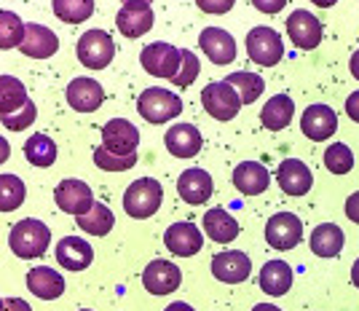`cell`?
Masks as SVG:
<instances>
[{
  "label": "cell",
  "mask_w": 359,
  "mask_h": 311,
  "mask_svg": "<svg viewBox=\"0 0 359 311\" xmlns=\"http://www.w3.org/2000/svg\"><path fill=\"white\" fill-rule=\"evenodd\" d=\"M123 3H129V0H123ZM142 3H153V0H142Z\"/></svg>",
  "instance_id": "f5cc1de1"
},
{
  "label": "cell",
  "mask_w": 359,
  "mask_h": 311,
  "mask_svg": "<svg viewBox=\"0 0 359 311\" xmlns=\"http://www.w3.org/2000/svg\"><path fill=\"white\" fill-rule=\"evenodd\" d=\"M198 73H201L198 57H196L194 51H188V48H180V70L175 73L172 84L180 86V89H185V86H191L196 78H198Z\"/></svg>",
  "instance_id": "f35d334b"
},
{
  "label": "cell",
  "mask_w": 359,
  "mask_h": 311,
  "mask_svg": "<svg viewBox=\"0 0 359 311\" xmlns=\"http://www.w3.org/2000/svg\"><path fill=\"white\" fill-rule=\"evenodd\" d=\"M247 54L255 65L260 67H273L285 57V44L282 35L273 27H252L247 32Z\"/></svg>",
  "instance_id": "5b68a950"
},
{
  "label": "cell",
  "mask_w": 359,
  "mask_h": 311,
  "mask_svg": "<svg viewBox=\"0 0 359 311\" xmlns=\"http://www.w3.org/2000/svg\"><path fill=\"white\" fill-rule=\"evenodd\" d=\"M201 105H204V110L210 113L212 119L217 121L236 119L241 110L239 94H236V89L231 84H225V81H212V84H207L204 91H201Z\"/></svg>",
  "instance_id": "8992f818"
},
{
  "label": "cell",
  "mask_w": 359,
  "mask_h": 311,
  "mask_svg": "<svg viewBox=\"0 0 359 311\" xmlns=\"http://www.w3.org/2000/svg\"><path fill=\"white\" fill-rule=\"evenodd\" d=\"M303 239V220L295 212H276L266 223V241L273 250H295Z\"/></svg>",
  "instance_id": "52a82bcc"
},
{
  "label": "cell",
  "mask_w": 359,
  "mask_h": 311,
  "mask_svg": "<svg viewBox=\"0 0 359 311\" xmlns=\"http://www.w3.org/2000/svg\"><path fill=\"white\" fill-rule=\"evenodd\" d=\"M54 201H57V207L62 212H67V215H83L86 209L94 204V193L91 188L83 183V180H62L60 185H57V191H54Z\"/></svg>",
  "instance_id": "9a60e30c"
},
{
  "label": "cell",
  "mask_w": 359,
  "mask_h": 311,
  "mask_svg": "<svg viewBox=\"0 0 359 311\" xmlns=\"http://www.w3.org/2000/svg\"><path fill=\"white\" fill-rule=\"evenodd\" d=\"M19 51L25 57H30V60H48V57H54L60 51V38L46 25L30 22V25H25V38L19 44Z\"/></svg>",
  "instance_id": "30bf717a"
},
{
  "label": "cell",
  "mask_w": 359,
  "mask_h": 311,
  "mask_svg": "<svg viewBox=\"0 0 359 311\" xmlns=\"http://www.w3.org/2000/svg\"><path fill=\"white\" fill-rule=\"evenodd\" d=\"M346 113H348V119L359 124V91L354 94H348V100H346Z\"/></svg>",
  "instance_id": "ee69618b"
},
{
  "label": "cell",
  "mask_w": 359,
  "mask_h": 311,
  "mask_svg": "<svg viewBox=\"0 0 359 311\" xmlns=\"http://www.w3.org/2000/svg\"><path fill=\"white\" fill-rule=\"evenodd\" d=\"M0 309H3V298H0Z\"/></svg>",
  "instance_id": "db71d44e"
},
{
  "label": "cell",
  "mask_w": 359,
  "mask_h": 311,
  "mask_svg": "<svg viewBox=\"0 0 359 311\" xmlns=\"http://www.w3.org/2000/svg\"><path fill=\"white\" fill-rule=\"evenodd\" d=\"M75 223H78L81 231H86V234H91V237H105V234L113 231V225H116V215L110 212V207L100 204V201H94L83 215L75 218Z\"/></svg>",
  "instance_id": "f546056e"
},
{
  "label": "cell",
  "mask_w": 359,
  "mask_h": 311,
  "mask_svg": "<svg viewBox=\"0 0 359 311\" xmlns=\"http://www.w3.org/2000/svg\"><path fill=\"white\" fill-rule=\"evenodd\" d=\"M257 282H260V290L269 293V296H287L290 287H292V266L287 260H269L266 266L260 268Z\"/></svg>",
  "instance_id": "83f0119b"
},
{
  "label": "cell",
  "mask_w": 359,
  "mask_h": 311,
  "mask_svg": "<svg viewBox=\"0 0 359 311\" xmlns=\"http://www.w3.org/2000/svg\"><path fill=\"white\" fill-rule=\"evenodd\" d=\"M344 231L335 223H322L311 231V252L319 258H335L344 250Z\"/></svg>",
  "instance_id": "f1b7e54d"
},
{
  "label": "cell",
  "mask_w": 359,
  "mask_h": 311,
  "mask_svg": "<svg viewBox=\"0 0 359 311\" xmlns=\"http://www.w3.org/2000/svg\"><path fill=\"white\" fill-rule=\"evenodd\" d=\"M295 116V102L290 94H273L269 102L263 105L260 110V124L269 129V132H282L292 124Z\"/></svg>",
  "instance_id": "d4e9b609"
},
{
  "label": "cell",
  "mask_w": 359,
  "mask_h": 311,
  "mask_svg": "<svg viewBox=\"0 0 359 311\" xmlns=\"http://www.w3.org/2000/svg\"><path fill=\"white\" fill-rule=\"evenodd\" d=\"M287 35H290V41L298 48L314 51L316 46L322 44V22L311 11L298 8L295 14H290V19H287Z\"/></svg>",
  "instance_id": "8fae6325"
},
{
  "label": "cell",
  "mask_w": 359,
  "mask_h": 311,
  "mask_svg": "<svg viewBox=\"0 0 359 311\" xmlns=\"http://www.w3.org/2000/svg\"><path fill=\"white\" fill-rule=\"evenodd\" d=\"M54 14L67 25H81L94 14V0H54Z\"/></svg>",
  "instance_id": "e575fe53"
},
{
  "label": "cell",
  "mask_w": 359,
  "mask_h": 311,
  "mask_svg": "<svg viewBox=\"0 0 359 311\" xmlns=\"http://www.w3.org/2000/svg\"><path fill=\"white\" fill-rule=\"evenodd\" d=\"M75 54L83 67L89 70H102L116 57V44L105 30H86L75 46Z\"/></svg>",
  "instance_id": "277c9868"
},
{
  "label": "cell",
  "mask_w": 359,
  "mask_h": 311,
  "mask_svg": "<svg viewBox=\"0 0 359 311\" xmlns=\"http://www.w3.org/2000/svg\"><path fill=\"white\" fill-rule=\"evenodd\" d=\"M142 284L150 296H169L182 284V271L169 260H153L145 266Z\"/></svg>",
  "instance_id": "2e32d148"
},
{
  "label": "cell",
  "mask_w": 359,
  "mask_h": 311,
  "mask_svg": "<svg viewBox=\"0 0 359 311\" xmlns=\"http://www.w3.org/2000/svg\"><path fill=\"white\" fill-rule=\"evenodd\" d=\"M166 311H196L194 306H188L185 300H177V303H172V306H166Z\"/></svg>",
  "instance_id": "c3c4849f"
},
{
  "label": "cell",
  "mask_w": 359,
  "mask_h": 311,
  "mask_svg": "<svg viewBox=\"0 0 359 311\" xmlns=\"http://www.w3.org/2000/svg\"><path fill=\"white\" fill-rule=\"evenodd\" d=\"M137 145H140V129L132 121L110 119L102 126V148L126 156V153H137Z\"/></svg>",
  "instance_id": "ac0fdd59"
},
{
  "label": "cell",
  "mask_w": 359,
  "mask_h": 311,
  "mask_svg": "<svg viewBox=\"0 0 359 311\" xmlns=\"http://www.w3.org/2000/svg\"><path fill=\"white\" fill-rule=\"evenodd\" d=\"M156 16H153V8L150 3H142V0H129L123 3V8L116 16V27L123 38H140L153 27Z\"/></svg>",
  "instance_id": "7c38bea8"
},
{
  "label": "cell",
  "mask_w": 359,
  "mask_h": 311,
  "mask_svg": "<svg viewBox=\"0 0 359 311\" xmlns=\"http://www.w3.org/2000/svg\"><path fill=\"white\" fill-rule=\"evenodd\" d=\"M25 38V22L14 11H0V48H16Z\"/></svg>",
  "instance_id": "d590c367"
},
{
  "label": "cell",
  "mask_w": 359,
  "mask_h": 311,
  "mask_svg": "<svg viewBox=\"0 0 359 311\" xmlns=\"http://www.w3.org/2000/svg\"><path fill=\"white\" fill-rule=\"evenodd\" d=\"M212 188H215V185H212L210 172H204V169H198V166H194V169H185V172L177 178L180 199H182L185 204H194V207L204 204V201L210 199Z\"/></svg>",
  "instance_id": "7402d4cb"
},
{
  "label": "cell",
  "mask_w": 359,
  "mask_h": 311,
  "mask_svg": "<svg viewBox=\"0 0 359 311\" xmlns=\"http://www.w3.org/2000/svg\"><path fill=\"white\" fill-rule=\"evenodd\" d=\"M94 260V250L89 241H83L81 237H65L57 244V263L67 271H83L91 266Z\"/></svg>",
  "instance_id": "cb8c5ba5"
},
{
  "label": "cell",
  "mask_w": 359,
  "mask_h": 311,
  "mask_svg": "<svg viewBox=\"0 0 359 311\" xmlns=\"http://www.w3.org/2000/svg\"><path fill=\"white\" fill-rule=\"evenodd\" d=\"M250 274H252V260L247 252L225 250L212 258V277L223 284H239L250 279Z\"/></svg>",
  "instance_id": "9c48e42d"
},
{
  "label": "cell",
  "mask_w": 359,
  "mask_h": 311,
  "mask_svg": "<svg viewBox=\"0 0 359 311\" xmlns=\"http://www.w3.org/2000/svg\"><path fill=\"white\" fill-rule=\"evenodd\" d=\"M140 62L145 67V73L156 75V78H175V73L180 70V48L164 41H156L142 48Z\"/></svg>",
  "instance_id": "ba28073f"
},
{
  "label": "cell",
  "mask_w": 359,
  "mask_h": 311,
  "mask_svg": "<svg viewBox=\"0 0 359 311\" xmlns=\"http://www.w3.org/2000/svg\"><path fill=\"white\" fill-rule=\"evenodd\" d=\"M351 284L359 290V258L354 260V266H351Z\"/></svg>",
  "instance_id": "681fc988"
},
{
  "label": "cell",
  "mask_w": 359,
  "mask_h": 311,
  "mask_svg": "<svg viewBox=\"0 0 359 311\" xmlns=\"http://www.w3.org/2000/svg\"><path fill=\"white\" fill-rule=\"evenodd\" d=\"M348 70H351V75H354V78H359V48L351 54V60H348Z\"/></svg>",
  "instance_id": "7dc6e473"
},
{
  "label": "cell",
  "mask_w": 359,
  "mask_h": 311,
  "mask_svg": "<svg viewBox=\"0 0 359 311\" xmlns=\"http://www.w3.org/2000/svg\"><path fill=\"white\" fill-rule=\"evenodd\" d=\"M0 311H32V309L30 303L22 300V298H8V300H3V309Z\"/></svg>",
  "instance_id": "f6af8a7d"
},
{
  "label": "cell",
  "mask_w": 359,
  "mask_h": 311,
  "mask_svg": "<svg viewBox=\"0 0 359 311\" xmlns=\"http://www.w3.org/2000/svg\"><path fill=\"white\" fill-rule=\"evenodd\" d=\"M27 188L16 175H0V212H14L25 204Z\"/></svg>",
  "instance_id": "836d02e7"
},
{
  "label": "cell",
  "mask_w": 359,
  "mask_h": 311,
  "mask_svg": "<svg viewBox=\"0 0 359 311\" xmlns=\"http://www.w3.org/2000/svg\"><path fill=\"white\" fill-rule=\"evenodd\" d=\"M137 113L148 124H166V121L177 119L182 113V100H180L175 91H166V89H145L140 97H137Z\"/></svg>",
  "instance_id": "3957f363"
},
{
  "label": "cell",
  "mask_w": 359,
  "mask_h": 311,
  "mask_svg": "<svg viewBox=\"0 0 359 311\" xmlns=\"http://www.w3.org/2000/svg\"><path fill=\"white\" fill-rule=\"evenodd\" d=\"M35 116H38V107H35V102H32V100H27V102L22 105L19 110L0 116V121H3V126H6V129H11V132H25L27 126H32Z\"/></svg>",
  "instance_id": "ab89813d"
},
{
  "label": "cell",
  "mask_w": 359,
  "mask_h": 311,
  "mask_svg": "<svg viewBox=\"0 0 359 311\" xmlns=\"http://www.w3.org/2000/svg\"><path fill=\"white\" fill-rule=\"evenodd\" d=\"M81 311H91V309H81Z\"/></svg>",
  "instance_id": "11a10c76"
},
{
  "label": "cell",
  "mask_w": 359,
  "mask_h": 311,
  "mask_svg": "<svg viewBox=\"0 0 359 311\" xmlns=\"http://www.w3.org/2000/svg\"><path fill=\"white\" fill-rule=\"evenodd\" d=\"M166 150L175 156V159H194L198 156V150L204 145L201 132L196 129L194 124H175L164 137Z\"/></svg>",
  "instance_id": "44dd1931"
},
{
  "label": "cell",
  "mask_w": 359,
  "mask_h": 311,
  "mask_svg": "<svg viewBox=\"0 0 359 311\" xmlns=\"http://www.w3.org/2000/svg\"><path fill=\"white\" fill-rule=\"evenodd\" d=\"M164 244L166 250L180 255V258H191L204 247V237L194 223H175V225L166 228Z\"/></svg>",
  "instance_id": "ffe728a7"
},
{
  "label": "cell",
  "mask_w": 359,
  "mask_h": 311,
  "mask_svg": "<svg viewBox=\"0 0 359 311\" xmlns=\"http://www.w3.org/2000/svg\"><path fill=\"white\" fill-rule=\"evenodd\" d=\"M311 3H314V6H319V8H332L338 0H311Z\"/></svg>",
  "instance_id": "f907efd6"
},
{
  "label": "cell",
  "mask_w": 359,
  "mask_h": 311,
  "mask_svg": "<svg viewBox=\"0 0 359 311\" xmlns=\"http://www.w3.org/2000/svg\"><path fill=\"white\" fill-rule=\"evenodd\" d=\"M161 201H164V188L161 183L153 178H140L135 180L126 193H123V209L129 218L135 220H145V218H153L158 209H161Z\"/></svg>",
  "instance_id": "7a4b0ae2"
},
{
  "label": "cell",
  "mask_w": 359,
  "mask_h": 311,
  "mask_svg": "<svg viewBox=\"0 0 359 311\" xmlns=\"http://www.w3.org/2000/svg\"><path fill=\"white\" fill-rule=\"evenodd\" d=\"M48 241H51V231L43 220H35V218H27V220H19L11 228V237H8V244L14 250L16 258L22 260H32V258H41L46 250H48Z\"/></svg>",
  "instance_id": "6da1fadb"
},
{
  "label": "cell",
  "mask_w": 359,
  "mask_h": 311,
  "mask_svg": "<svg viewBox=\"0 0 359 311\" xmlns=\"http://www.w3.org/2000/svg\"><path fill=\"white\" fill-rule=\"evenodd\" d=\"M94 164H97L100 169H105V172H126V169H132L137 164V153L121 156V153H113V150H107L100 145V148L94 150Z\"/></svg>",
  "instance_id": "74e56055"
},
{
  "label": "cell",
  "mask_w": 359,
  "mask_h": 311,
  "mask_svg": "<svg viewBox=\"0 0 359 311\" xmlns=\"http://www.w3.org/2000/svg\"><path fill=\"white\" fill-rule=\"evenodd\" d=\"M27 290L41 300H54L65 293V279L60 271L48 266H35L27 274Z\"/></svg>",
  "instance_id": "484cf974"
},
{
  "label": "cell",
  "mask_w": 359,
  "mask_h": 311,
  "mask_svg": "<svg viewBox=\"0 0 359 311\" xmlns=\"http://www.w3.org/2000/svg\"><path fill=\"white\" fill-rule=\"evenodd\" d=\"M198 48L207 54L212 65H231L236 60V41L231 32L220 30V27H207L198 35Z\"/></svg>",
  "instance_id": "d6986e66"
},
{
  "label": "cell",
  "mask_w": 359,
  "mask_h": 311,
  "mask_svg": "<svg viewBox=\"0 0 359 311\" xmlns=\"http://www.w3.org/2000/svg\"><path fill=\"white\" fill-rule=\"evenodd\" d=\"M252 6L263 14H279L287 6V0H252Z\"/></svg>",
  "instance_id": "b9f144b4"
},
{
  "label": "cell",
  "mask_w": 359,
  "mask_h": 311,
  "mask_svg": "<svg viewBox=\"0 0 359 311\" xmlns=\"http://www.w3.org/2000/svg\"><path fill=\"white\" fill-rule=\"evenodd\" d=\"M276 183L287 196H306L314 185V175L309 164L300 159H285L276 169Z\"/></svg>",
  "instance_id": "e0dca14e"
},
{
  "label": "cell",
  "mask_w": 359,
  "mask_h": 311,
  "mask_svg": "<svg viewBox=\"0 0 359 311\" xmlns=\"http://www.w3.org/2000/svg\"><path fill=\"white\" fill-rule=\"evenodd\" d=\"M346 218L359 225V191L346 199Z\"/></svg>",
  "instance_id": "7bdbcfd3"
},
{
  "label": "cell",
  "mask_w": 359,
  "mask_h": 311,
  "mask_svg": "<svg viewBox=\"0 0 359 311\" xmlns=\"http://www.w3.org/2000/svg\"><path fill=\"white\" fill-rule=\"evenodd\" d=\"M233 185L244 196H260L271 185V172L260 161H241L233 169Z\"/></svg>",
  "instance_id": "603a6c76"
},
{
  "label": "cell",
  "mask_w": 359,
  "mask_h": 311,
  "mask_svg": "<svg viewBox=\"0 0 359 311\" xmlns=\"http://www.w3.org/2000/svg\"><path fill=\"white\" fill-rule=\"evenodd\" d=\"M27 100H30L27 89H25V84L19 78H14V75H0V116L19 110Z\"/></svg>",
  "instance_id": "1f68e13d"
},
{
  "label": "cell",
  "mask_w": 359,
  "mask_h": 311,
  "mask_svg": "<svg viewBox=\"0 0 359 311\" xmlns=\"http://www.w3.org/2000/svg\"><path fill=\"white\" fill-rule=\"evenodd\" d=\"M225 84H231L236 94H239L241 105H252L263 89H266V81L260 78L257 73H247V70H241V73H231L225 78Z\"/></svg>",
  "instance_id": "d6a6232c"
},
{
  "label": "cell",
  "mask_w": 359,
  "mask_h": 311,
  "mask_svg": "<svg viewBox=\"0 0 359 311\" xmlns=\"http://www.w3.org/2000/svg\"><path fill=\"white\" fill-rule=\"evenodd\" d=\"M25 156H27V161L32 166H43L46 169V166H51V164L57 161L60 150H57V143L48 134H32L25 143Z\"/></svg>",
  "instance_id": "4dcf8cb0"
},
{
  "label": "cell",
  "mask_w": 359,
  "mask_h": 311,
  "mask_svg": "<svg viewBox=\"0 0 359 311\" xmlns=\"http://www.w3.org/2000/svg\"><path fill=\"white\" fill-rule=\"evenodd\" d=\"M233 3L236 0H196V6L201 8V11H207V14H228L231 8H233Z\"/></svg>",
  "instance_id": "60d3db41"
},
{
  "label": "cell",
  "mask_w": 359,
  "mask_h": 311,
  "mask_svg": "<svg viewBox=\"0 0 359 311\" xmlns=\"http://www.w3.org/2000/svg\"><path fill=\"white\" fill-rule=\"evenodd\" d=\"M325 166H327L332 175H348L354 169V153L348 145L344 143H332L327 150H325Z\"/></svg>",
  "instance_id": "8d00e7d4"
},
{
  "label": "cell",
  "mask_w": 359,
  "mask_h": 311,
  "mask_svg": "<svg viewBox=\"0 0 359 311\" xmlns=\"http://www.w3.org/2000/svg\"><path fill=\"white\" fill-rule=\"evenodd\" d=\"M252 311H282L279 306H271V303H260V306H252Z\"/></svg>",
  "instance_id": "816d5d0a"
},
{
  "label": "cell",
  "mask_w": 359,
  "mask_h": 311,
  "mask_svg": "<svg viewBox=\"0 0 359 311\" xmlns=\"http://www.w3.org/2000/svg\"><path fill=\"white\" fill-rule=\"evenodd\" d=\"M8 156H11V145H8L6 137H0V164L8 161Z\"/></svg>",
  "instance_id": "bcb514c9"
},
{
  "label": "cell",
  "mask_w": 359,
  "mask_h": 311,
  "mask_svg": "<svg viewBox=\"0 0 359 311\" xmlns=\"http://www.w3.org/2000/svg\"><path fill=\"white\" fill-rule=\"evenodd\" d=\"M65 100L78 113H94L105 102V91H102V84L94 78H73L65 89Z\"/></svg>",
  "instance_id": "4fadbf2b"
},
{
  "label": "cell",
  "mask_w": 359,
  "mask_h": 311,
  "mask_svg": "<svg viewBox=\"0 0 359 311\" xmlns=\"http://www.w3.org/2000/svg\"><path fill=\"white\" fill-rule=\"evenodd\" d=\"M300 129L309 140L322 143L338 132V116L330 105H309L306 113L300 116Z\"/></svg>",
  "instance_id": "5bb4252c"
},
{
  "label": "cell",
  "mask_w": 359,
  "mask_h": 311,
  "mask_svg": "<svg viewBox=\"0 0 359 311\" xmlns=\"http://www.w3.org/2000/svg\"><path fill=\"white\" fill-rule=\"evenodd\" d=\"M201 223H204V234L212 241H217V244H228V241H233V239L239 237V220L223 207L210 209L201 218Z\"/></svg>",
  "instance_id": "4316f807"
}]
</instances>
